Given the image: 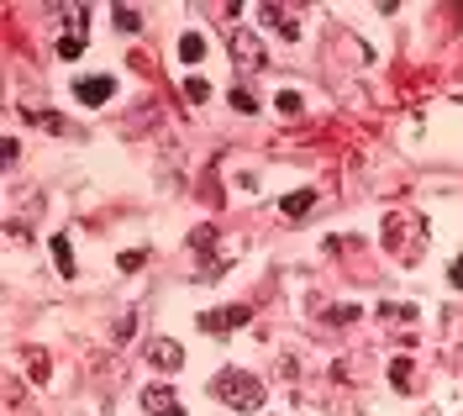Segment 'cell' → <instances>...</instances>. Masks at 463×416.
Wrapping results in <instances>:
<instances>
[{"label":"cell","instance_id":"cell-13","mask_svg":"<svg viewBox=\"0 0 463 416\" xmlns=\"http://www.w3.org/2000/svg\"><path fill=\"white\" fill-rule=\"evenodd\" d=\"M184 95L195 100V105H206V100H211V85H206L200 74H189V79H184Z\"/></svg>","mask_w":463,"mask_h":416},{"label":"cell","instance_id":"cell-3","mask_svg":"<svg viewBox=\"0 0 463 416\" xmlns=\"http://www.w3.org/2000/svg\"><path fill=\"white\" fill-rule=\"evenodd\" d=\"M74 95H79V105H105L116 95V79L111 74H90V79H74Z\"/></svg>","mask_w":463,"mask_h":416},{"label":"cell","instance_id":"cell-18","mask_svg":"<svg viewBox=\"0 0 463 416\" xmlns=\"http://www.w3.org/2000/svg\"><path fill=\"white\" fill-rule=\"evenodd\" d=\"M447 279H453V285L463 290V259H453V264H447Z\"/></svg>","mask_w":463,"mask_h":416},{"label":"cell","instance_id":"cell-7","mask_svg":"<svg viewBox=\"0 0 463 416\" xmlns=\"http://www.w3.org/2000/svg\"><path fill=\"white\" fill-rule=\"evenodd\" d=\"M279 211H284L290 222H306L311 211H316V190H295V195H284V200H279Z\"/></svg>","mask_w":463,"mask_h":416},{"label":"cell","instance_id":"cell-14","mask_svg":"<svg viewBox=\"0 0 463 416\" xmlns=\"http://www.w3.org/2000/svg\"><path fill=\"white\" fill-rule=\"evenodd\" d=\"M232 111H237V116H253V111H258V100H253V90H242V85H237V90H232Z\"/></svg>","mask_w":463,"mask_h":416},{"label":"cell","instance_id":"cell-2","mask_svg":"<svg viewBox=\"0 0 463 416\" xmlns=\"http://www.w3.org/2000/svg\"><path fill=\"white\" fill-rule=\"evenodd\" d=\"M248 327V306H216V311H200V332L211 338H227V332Z\"/></svg>","mask_w":463,"mask_h":416},{"label":"cell","instance_id":"cell-4","mask_svg":"<svg viewBox=\"0 0 463 416\" xmlns=\"http://www.w3.org/2000/svg\"><path fill=\"white\" fill-rule=\"evenodd\" d=\"M147 364L163 369V374H174V369L184 364V348L174 343V338H158V343H147Z\"/></svg>","mask_w":463,"mask_h":416},{"label":"cell","instance_id":"cell-10","mask_svg":"<svg viewBox=\"0 0 463 416\" xmlns=\"http://www.w3.org/2000/svg\"><path fill=\"white\" fill-rule=\"evenodd\" d=\"M53 259H58V274L63 279H74V248H69V237H53Z\"/></svg>","mask_w":463,"mask_h":416},{"label":"cell","instance_id":"cell-8","mask_svg":"<svg viewBox=\"0 0 463 416\" xmlns=\"http://www.w3.org/2000/svg\"><path fill=\"white\" fill-rule=\"evenodd\" d=\"M200 58H206V37H200V32H184V37H180V63H200Z\"/></svg>","mask_w":463,"mask_h":416},{"label":"cell","instance_id":"cell-1","mask_svg":"<svg viewBox=\"0 0 463 416\" xmlns=\"http://www.w3.org/2000/svg\"><path fill=\"white\" fill-rule=\"evenodd\" d=\"M211 395H222L232 411H258L264 406V380H253L248 369H222L211 380Z\"/></svg>","mask_w":463,"mask_h":416},{"label":"cell","instance_id":"cell-11","mask_svg":"<svg viewBox=\"0 0 463 416\" xmlns=\"http://www.w3.org/2000/svg\"><path fill=\"white\" fill-rule=\"evenodd\" d=\"M85 53V32H63L58 37V58H79Z\"/></svg>","mask_w":463,"mask_h":416},{"label":"cell","instance_id":"cell-17","mask_svg":"<svg viewBox=\"0 0 463 416\" xmlns=\"http://www.w3.org/2000/svg\"><path fill=\"white\" fill-rule=\"evenodd\" d=\"M379 316H405V321H416V306H379Z\"/></svg>","mask_w":463,"mask_h":416},{"label":"cell","instance_id":"cell-15","mask_svg":"<svg viewBox=\"0 0 463 416\" xmlns=\"http://www.w3.org/2000/svg\"><path fill=\"white\" fill-rule=\"evenodd\" d=\"M111 16H116V32H137V11H127V6H116V11H111Z\"/></svg>","mask_w":463,"mask_h":416},{"label":"cell","instance_id":"cell-9","mask_svg":"<svg viewBox=\"0 0 463 416\" xmlns=\"http://www.w3.org/2000/svg\"><path fill=\"white\" fill-rule=\"evenodd\" d=\"M411 369H416L411 358H395V364H390V385H395L400 395H411V385H416V380H411Z\"/></svg>","mask_w":463,"mask_h":416},{"label":"cell","instance_id":"cell-16","mask_svg":"<svg viewBox=\"0 0 463 416\" xmlns=\"http://www.w3.org/2000/svg\"><path fill=\"white\" fill-rule=\"evenodd\" d=\"M142 264H147V248H132V253H121V269H142Z\"/></svg>","mask_w":463,"mask_h":416},{"label":"cell","instance_id":"cell-6","mask_svg":"<svg viewBox=\"0 0 463 416\" xmlns=\"http://www.w3.org/2000/svg\"><path fill=\"white\" fill-rule=\"evenodd\" d=\"M232 58H237V63H253V69H258V63H264L258 37H253V32H232Z\"/></svg>","mask_w":463,"mask_h":416},{"label":"cell","instance_id":"cell-5","mask_svg":"<svg viewBox=\"0 0 463 416\" xmlns=\"http://www.w3.org/2000/svg\"><path fill=\"white\" fill-rule=\"evenodd\" d=\"M142 406H147V416H184L169 385H147V390H142Z\"/></svg>","mask_w":463,"mask_h":416},{"label":"cell","instance_id":"cell-12","mask_svg":"<svg viewBox=\"0 0 463 416\" xmlns=\"http://www.w3.org/2000/svg\"><path fill=\"white\" fill-rule=\"evenodd\" d=\"M274 105H279V116H301V111H306V100L295 95V90H279V95H274Z\"/></svg>","mask_w":463,"mask_h":416}]
</instances>
